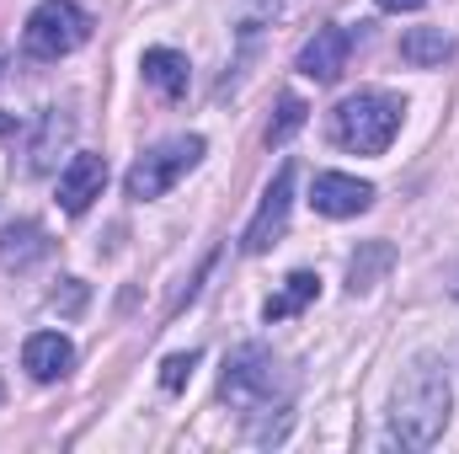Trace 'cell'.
<instances>
[{"instance_id": "obj_1", "label": "cell", "mask_w": 459, "mask_h": 454, "mask_svg": "<svg viewBox=\"0 0 459 454\" xmlns=\"http://www.w3.org/2000/svg\"><path fill=\"white\" fill-rule=\"evenodd\" d=\"M449 412H455V390H449V369L422 353L401 385H395V401H390V444L401 450H433L449 428Z\"/></svg>"}, {"instance_id": "obj_2", "label": "cell", "mask_w": 459, "mask_h": 454, "mask_svg": "<svg viewBox=\"0 0 459 454\" xmlns=\"http://www.w3.org/2000/svg\"><path fill=\"white\" fill-rule=\"evenodd\" d=\"M401 113L406 108L390 92H352L332 113V139L342 150H358V155H385L390 139L401 134Z\"/></svg>"}, {"instance_id": "obj_3", "label": "cell", "mask_w": 459, "mask_h": 454, "mask_svg": "<svg viewBox=\"0 0 459 454\" xmlns=\"http://www.w3.org/2000/svg\"><path fill=\"white\" fill-rule=\"evenodd\" d=\"M86 38H91V16L75 0H38L32 16H27V27H22V48L32 59H65Z\"/></svg>"}, {"instance_id": "obj_4", "label": "cell", "mask_w": 459, "mask_h": 454, "mask_svg": "<svg viewBox=\"0 0 459 454\" xmlns=\"http://www.w3.org/2000/svg\"><path fill=\"white\" fill-rule=\"evenodd\" d=\"M220 390H225L230 406H240V412H267L273 396L283 390V369H278V358L262 342H246V347L230 353Z\"/></svg>"}, {"instance_id": "obj_5", "label": "cell", "mask_w": 459, "mask_h": 454, "mask_svg": "<svg viewBox=\"0 0 459 454\" xmlns=\"http://www.w3.org/2000/svg\"><path fill=\"white\" fill-rule=\"evenodd\" d=\"M198 155H204V139H198V134H182V139H166V144L144 150V155L128 166V198H134V204H150V198L171 193L177 177H187V171L198 166Z\"/></svg>"}, {"instance_id": "obj_6", "label": "cell", "mask_w": 459, "mask_h": 454, "mask_svg": "<svg viewBox=\"0 0 459 454\" xmlns=\"http://www.w3.org/2000/svg\"><path fill=\"white\" fill-rule=\"evenodd\" d=\"M289 204H294V166H278V177L267 182V193H262V209L251 214V225L240 235V251H251V257H262L283 225H289Z\"/></svg>"}, {"instance_id": "obj_7", "label": "cell", "mask_w": 459, "mask_h": 454, "mask_svg": "<svg viewBox=\"0 0 459 454\" xmlns=\"http://www.w3.org/2000/svg\"><path fill=\"white\" fill-rule=\"evenodd\" d=\"M347 59H352V32H347V27H316V38L299 48L294 70H299L305 81H316V86H332L347 70Z\"/></svg>"}, {"instance_id": "obj_8", "label": "cell", "mask_w": 459, "mask_h": 454, "mask_svg": "<svg viewBox=\"0 0 459 454\" xmlns=\"http://www.w3.org/2000/svg\"><path fill=\"white\" fill-rule=\"evenodd\" d=\"M310 204H316V214H326V220H352V214H363V209L374 204V188L358 182V177H347V171H321V177L310 182Z\"/></svg>"}, {"instance_id": "obj_9", "label": "cell", "mask_w": 459, "mask_h": 454, "mask_svg": "<svg viewBox=\"0 0 459 454\" xmlns=\"http://www.w3.org/2000/svg\"><path fill=\"white\" fill-rule=\"evenodd\" d=\"M108 188V161L102 155H75L65 171H59V209L65 214H86Z\"/></svg>"}, {"instance_id": "obj_10", "label": "cell", "mask_w": 459, "mask_h": 454, "mask_svg": "<svg viewBox=\"0 0 459 454\" xmlns=\"http://www.w3.org/2000/svg\"><path fill=\"white\" fill-rule=\"evenodd\" d=\"M70 363H75V347H70V337H59V332H32V337L22 342V369H27L38 385L65 380Z\"/></svg>"}, {"instance_id": "obj_11", "label": "cell", "mask_w": 459, "mask_h": 454, "mask_svg": "<svg viewBox=\"0 0 459 454\" xmlns=\"http://www.w3.org/2000/svg\"><path fill=\"white\" fill-rule=\"evenodd\" d=\"M48 251H54V240L43 235V225H32V220H16V225L0 230V267H5V273H27V267H38Z\"/></svg>"}, {"instance_id": "obj_12", "label": "cell", "mask_w": 459, "mask_h": 454, "mask_svg": "<svg viewBox=\"0 0 459 454\" xmlns=\"http://www.w3.org/2000/svg\"><path fill=\"white\" fill-rule=\"evenodd\" d=\"M144 81L166 97V102H177V97H187V81H193V70H187V54H177V48H144Z\"/></svg>"}, {"instance_id": "obj_13", "label": "cell", "mask_w": 459, "mask_h": 454, "mask_svg": "<svg viewBox=\"0 0 459 454\" xmlns=\"http://www.w3.org/2000/svg\"><path fill=\"white\" fill-rule=\"evenodd\" d=\"M401 59L411 70H438L444 59H455V38L444 27H406L401 32Z\"/></svg>"}, {"instance_id": "obj_14", "label": "cell", "mask_w": 459, "mask_h": 454, "mask_svg": "<svg viewBox=\"0 0 459 454\" xmlns=\"http://www.w3.org/2000/svg\"><path fill=\"white\" fill-rule=\"evenodd\" d=\"M316 294H321V278H316V273H289L283 289L262 305V316H267V321H289V316H299Z\"/></svg>"}, {"instance_id": "obj_15", "label": "cell", "mask_w": 459, "mask_h": 454, "mask_svg": "<svg viewBox=\"0 0 459 454\" xmlns=\"http://www.w3.org/2000/svg\"><path fill=\"white\" fill-rule=\"evenodd\" d=\"M390 262H395V251H390L385 240H368V246L347 262V289H352V294H368V289H374V278H379Z\"/></svg>"}, {"instance_id": "obj_16", "label": "cell", "mask_w": 459, "mask_h": 454, "mask_svg": "<svg viewBox=\"0 0 459 454\" xmlns=\"http://www.w3.org/2000/svg\"><path fill=\"white\" fill-rule=\"evenodd\" d=\"M305 118H310V108H305L299 97H283V102H278V118L267 123V144H289V139L305 128Z\"/></svg>"}, {"instance_id": "obj_17", "label": "cell", "mask_w": 459, "mask_h": 454, "mask_svg": "<svg viewBox=\"0 0 459 454\" xmlns=\"http://www.w3.org/2000/svg\"><path fill=\"white\" fill-rule=\"evenodd\" d=\"M65 134H70V118H59V113L43 118V139L32 144V171H48L54 166V139H65Z\"/></svg>"}, {"instance_id": "obj_18", "label": "cell", "mask_w": 459, "mask_h": 454, "mask_svg": "<svg viewBox=\"0 0 459 454\" xmlns=\"http://www.w3.org/2000/svg\"><path fill=\"white\" fill-rule=\"evenodd\" d=\"M193 363H198V353H171V358L160 363V385H166V390H182L187 374H193Z\"/></svg>"}, {"instance_id": "obj_19", "label": "cell", "mask_w": 459, "mask_h": 454, "mask_svg": "<svg viewBox=\"0 0 459 454\" xmlns=\"http://www.w3.org/2000/svg\"><path fill=\"white\" fill-rule=\"evenodd\" d=\"M81 305H86V284H81V278H65V289H54V310L75 316Z\"/></svg>"}, {"instance_id": "obj_20", "label": "cell", "mask_w": 459, "mask_h": 454, "mask_svg": "<svg viewBox=\"0 0 459 454\" xmlns=\"http://www.w3.org/2000/svg\"><path fill=\"white\" fill-rule=\"evenodd\" d=\"M374 5H379V11H395V16H401V11H422L428 0H374Z\"/></svg>"}, {"instance_id": "obj_21", "label": "cell", "mask_w": 459, "mask_h": 454, "mask_svg": "<svg viewBox=\"0 0 459 454\" xmlns=\"http://www.w3.org/2000/svg\"><path fill=\"white\" fill-rule=\"evenodd\" d=\"M256 5H273V0H256Z\"/></svg>"}, {"instance_id": "obj_22", "label": "cell", "mask_w": 459, "mask_h": 454, "mask_svg": "<svg viewBox=\"0 0 459 454\" xmlns=\"http://www.w3.org/2000/svg\"><path fill=\"white\" fill-rule=\"evenodd\" d=\"M455 300H459V284H455Z\"/></svg>"}, {"instance_id": "obj_23", "label": "cell", "mask_w": 459, "mask_h": 454, "mask_svg": "<svg viewBox=\"0 0 459 454\" xmlns=\"http://www.w3.org/2000/svg\"><path fill=\"white\" fill-rule=\"evenodd\" d=\"M0 396H5V385H0Z\"/></svg>"}]
</instances>
